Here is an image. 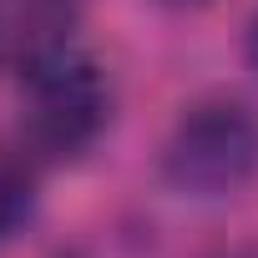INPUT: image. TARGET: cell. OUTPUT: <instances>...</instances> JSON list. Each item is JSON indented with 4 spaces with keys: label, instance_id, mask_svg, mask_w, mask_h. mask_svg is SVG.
<instances>
[{
    "label": "cell",
    "instance_id": "52a82bcc",
    "mask_svg": "<svg viewBox=\"0 0 258 258\" xmlns=\"http://www.w3.org/2000/svg\"><path fill=\"white\" fill-rule=\"evenodd\" d=\"M233 258H248V253H233Z\"/></svg>",
    "mask_w": 258,
    "mask_h": 258
},
{
    "label": "cell",
    "instance_id": "6da1fadb",
    "mask_svg": "<svg viewBox=\"0 0 258 258\" xmlns=\"http://www.w3.org/2000/svg\"><path fill=\"white\" fill-rule=\"evenodd\" d=\"M157 177L187 203H228L258 182V106L248 96H198L167 126Z\"/></svg>",
    "mask_w": 258,
    "mask_h": 258
},
{
    "label": "cell",
    "instance_id": "8992f818",
    "mask_svg": "<svg viewBox=\"0 0 258 258\" xmlns=\"http://www.w3.org/2000/svg\"><path fill=\"white\" fill-rule=\"evenodd\" d=\"M162 6H172V11H198V6H213V0H162Z\"/></svg>",
    "mask_w": 258,
    "mask_h": 258
},
{
    "label": "cell",
    "instance_id": "7a4b0ae2",
    "mask_svg": "<svg viewBox=\"0 0 258 258\" xmlns=\"http://www.w3.org/2000/svg\"><path fill=\"white\" fill-rule=\"evenodd\" d=\"M111 111H116L111 71L91 51L66 46L61 56L21 76L16 137L41 167H66V162H81L106 137Z\"/></svg>",
    "mask_w": 258,
    "mask_h": 258
},
{
    "label": "cell",
    "instance_id": "277c9868",
    "mask_svg": "<svg viewBox=\"0 0 258 258\" xmlns=\"http://www.w3.org/2000/svg\"><path fill=\"white\" fill-rule=\"evenodd\" d=\"M41 162L21 137H0V243L21 238L41 213Z\"/></svg>",
    "mask_w": 258,
    "mask_h": 258
},
{
    "label": "cell",
    "instance_id": "3957f363",
    "mask_svg": "<svg viewBox=\"0 0 258 258\" xmlns=\"http://www.w3.org/2000/svg\"><path fill=\"white\" fill-rule=\"evenodd\" d=\"M81 0H0V71L26 76L76 46Z\"/></svg>",
    "mask_w": 258,
    "mask_h": 258
},
{
    "label": "cell",
    "instance_id": "5b68a950",
    "mask_svg": "<svg viewBox=\"0 0 258 258\" xmlns=\"http://www.w3.org/2000/svg\"><path fill=\"white\" fill-rule=\"evenodd\" d=\"M243 56H248V66L258 71V16L248 21V41H243Z\"/></svg>",
    "mask_w": 258,
    "mask_h": 258
}]
</instances>
